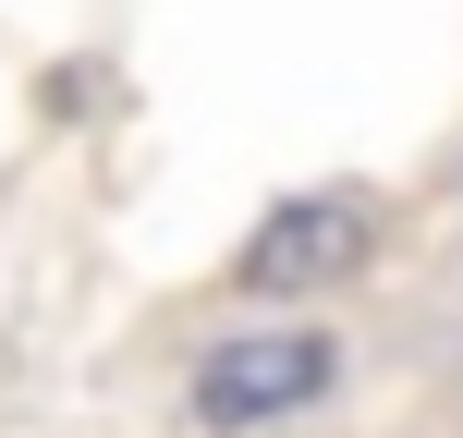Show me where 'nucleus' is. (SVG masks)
Returning a JSON list of instances; mask_svg holds the SVG:
<instances>
[{
	"mask_svg": "<svg viewBox=\"0 0 463 438\" xmlns=\"http://www.w3.org/2000/svg\"><path fill=\"white\" fill-rule=\"evenodd\" d=\"M378 231H391V208H378L366 183H305V195H280V208L244 231V256H232V293H244V304L342 293V280L378 256Z\"/></svg>",
	"mask_w": 463,
	"mask_h": 438,
	"instance_id": "1",
	"label": "nucleus"
},
{
	"mask_svg": "<svg viewBox=\"0 0 463 438\" xmlns=\"http://www.w3.org/2000/svg\"><path fill=\"white\" fill-rule=\"evenodd\" d=\"M329 390H342V341H329V329H232V341L195 353L184 415L208 438H256L280 415H317Z\"/></svg>",
	"mask_w": 463,
	"mask_h": 438,
	"instance_id": "2",
	"label": "nucleus"
}]
</instances>
